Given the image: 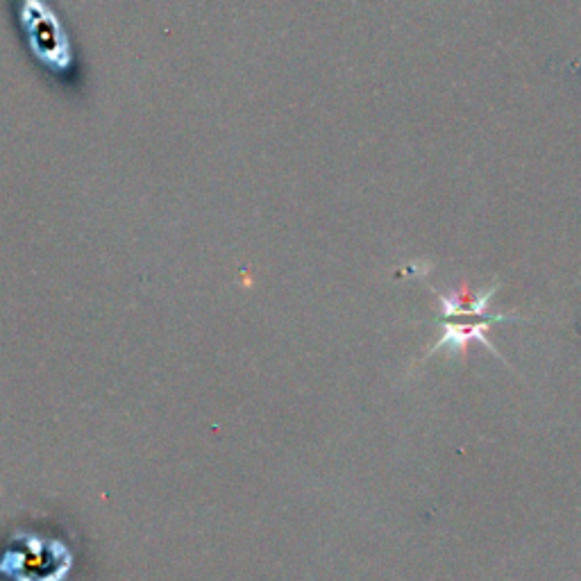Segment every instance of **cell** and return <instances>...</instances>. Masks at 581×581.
<instances>
[{"instance_id": "cell-2", "label": "cell", "mask_w": 581, "mask_h": 581, "mask_svg": "<svg viewBox=\"0 0 581 581\" xmlns=\"http://www.w3.org/2000/svg\"><path fill=\"white\" fill-rule=\"evenodd\" d=\"M495 321H507V316H493V318H488V321L484 323H477V325H445L443 327V336H441V341L434 345V350H443V348H448L452 352H461V350H466L468 348V343H473V341H479L482 345H486L488 350L495 352L498 355V350L493 348L491 341L486 339V330H488V325L495 323ZM500 357V355H498Z\"/></svg>"}, {"instance_id": "cell-1", "label": "cell", "mask_w": 581, "mask_h": 581, "mask_svg": "<svg viewBox=\"0 0 581 581\" xmlns=\"http://www.w3.org/2000/svg\"><path fill=\"white\" fill-rule=\"evenodd\" d=\"M16 37L39 73L64 94L84 89V66L53 0H7Z\"/></svg>"}]
</instances>
